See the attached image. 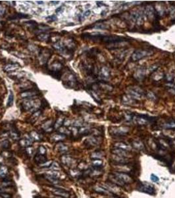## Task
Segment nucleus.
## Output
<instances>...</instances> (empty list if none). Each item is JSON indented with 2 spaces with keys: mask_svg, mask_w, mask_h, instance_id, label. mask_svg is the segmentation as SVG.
<instances>
[{
  "mask_svg": "<svg viewBox=\"0 0 175 198\" xmlns=\"http://www.w3.org/2000/svg\"><path fill=\"white\" fill-rule=\"evenodd\" d=\"M82 38H87L94 42H102L107 44L109 43H116V42H121L126 41L127 38L124 37H121L118 36H107V35H102V34H84L82 35Z\"/></svg>",
  "mask_w": 175,
  "mask_h": 198,
  "instance_id": "f257e3e1",
  "label": "nucleus"
},
{
  "mask_svg": "<svg viewBox=\"0 0 175 198\" xmlns=\"http://www.w3.org/2000/svg\"><path fill=\"white\" fill-rule=\"evenodd\" d=\"M30 137L33 141H41L42 139V136L35 131H32L30 133Z\"/></svg>",
  "mask_w": 175,
  "mask_h": 198,
  "instance_id": "dca6fc26",
  "label": "nucleus"
},
{
  "mask_svg": "<svg viewBox=\"0 0 175 198\" xmlns=\"http://www.w3.org/2000/svg\"><path fill=\"white\" fill-rule=\"evenodd\" d=\"M101 73H102V76L103 77H107L109 76V72L108 71V69L105 67H103L102 69V72H101Z\"/></svg>",
  "mask_w": 175,
  "mask_h": 198,
  "instance_id": "a19ab883",
  "label": "nucleus"
},
{
  "mask_svg": "<svg viewBox=\"0 0 175 198\" xmlns=\"http://www.w3.org/2000/svg\"><path fill=\"white\" fill-rule=\"evenodd\" d=\"M59 132L61 133V134H63V135H70L71 133V131L69 130L68 129H67L66 127H61L60 128H59Z\"/></svg>",
  "mask_w": 175,
  "mask_h": 198,
  "instance_id": "72a5a7b5",
  "label": "nucleus"
},
{
  "mask_svg": "<svg viewBox=\"0 0 175 198\" xmlns=\"http://www.w3.org/2000/svg\"></svg>",
  "mask_w": 175,
  "mask_h": 198,
  "instance_id": "5fc2aeb1",
  "label": "nucleus"
},
{
  "mask_svg": "<svg viewBox=\"0 0 175 198\" xmlns=\"http://www.w3.org/2000/svg\"><path fill=\"white\" fill-rule=\"evenodd\" d=\"M51 55V52L49 49H44V50H40L39 54L40 60L42 63H46L49 60Z\"/></svg>",
  "mask_w": 175,
  "mask_h": 198,
  "instance_id": "6e6552de",
  "label": "nucleus"
},
{
  "mask_svg": "<svg viewBox=\"0 0 175 198\" xmlns=\"http://www.w3.org/2000/svg\"><path fill=\"white\" fill-rule=\"evenodd\" d=\"M0 197L1 198H11V195L9 193H0Z\"/></svg>",
  "mask_w": 175,
  "mask_h": 198,
  "instance_id": "a18cd8bd",
  "label": "nucleus"
},
{
  "mask_svg": "<svg viewBox=\"0 0 175 198\" xmlns=\"http://www.w3.org/2000/svg\"><path fill=\"white\" fill-rule=\"evenodd\" d=\"M11 190H12V189L8 187H0V193H9L11 192Z\"/></svg>",
  "mask_w": 175,
  "mask_h": 198,
  "instance_id": "4c0bfd02",
  "label": "nucleus"
},
{
  "mask_svg": "<svg viewBox=\"0 0 175 198\" xmlns=\"http://www.w3.org/2000/svg\"><path fill=\"white\" fill-rule=\"evenodd\" d=\"M57 19V16H55V15H51V16H47L46 18V20L47 21H49V22H53V21H56Z\"/></svg>",
  "mask_w": 175,
  "mask_h": 198,
  "instance_id": "37998d69",
  "label": "nucleus"
},
{
  "mask_svg": "<svg viewBox=\"0 0 175 198\" xmlns=\"http://www.w3.org/2000/svg\"><path fill=\"white\" fill-rule=\"evenodd\" d=\"M40 112H41L40 111H37L35 113H34L32 115V117L30 118V121L29 123H31V124L34 123L36 121L37 118L39 117V116L40 115Z\"/></svg>",
  "mask_w": 175,
  "mask_h": 198,
  "instance_id": "c756f323",
  "label": "nucleus"
},
{
  "mask_svg": "<svg viewBox=\"0 0 175 198\" xmlns=\"http://www.w3.org/2000/svg\"><path fill=\"white\" fill-rule=\"evenodd\" d=\"M4 8L3 7H0V15H3V13H4Z\"/></svg>",
  "mask_w": 175,
  "mask_h": 198,
  "instance_id": "8fccbe9b",
  "label": "nucleus"
},
{
  "mask_svg": "<svg viewBox=\"0 0 175 198\" xmlns=\"http://www.w3.org/2000/svg\"><path fill=\"white\" fill-rule=\"evenodd\" d=\"M61 161L63 162V164H64L66 166H71L72 165H74V159L71 157L70 156L68 155H63L61 158Z\"/></svg>",
  "mask_w": 175,
  "mask_h": 198,
  "instance_id": "9b49d317",
  "label": "nucleus"
},
{
  "mask_svg": "<svg viewBox=\"0 0 175 198\" xmlns=\"http://www.w3.org/2000/svg\"><path fill=\"white\" fill-rule=\"evenodd\" d=\"M51 3H54L53 5H56V4H58V3H59V1H51Z\"/></svg>",
  "mask_w": 175,
  "mask_h": 198,
  "instance_id": "603ef678",
  "label": "nucleus"
},
{
  "mask_svg": "<svg viewBox=\"0 0 175 198\" xmlns=\"http://www.w3.org/2000/svg\"><path fill=\"white\" fill-rule=\"evenodd\" d=\"M40 91H39L37 87H34V88L27 90V91H25L24 92H22L21 93V96H22V98H26L27 99H30L31 98H33L34 96H38L40 95Z\"/></svg>",
  "mask_w": 175,
  "mask_h": 198,
  "instance_id": "7ed1b4c3",
  "label": "nucleus"
},
{
  "mask_svg": "<svg viewBox=\"0 0 175 198\" xmlns=\"http://www.w3.org/2000/svg\"><path fill=\"white\" fill-rule=\"evenodd\" d=\"M90 11H87L85 12L84 13V16H89L90 15Z\"/></svg>",
  "mask_w": 175,
  "mask_h": 198,
  "instance_id": "09e8293b",
  "label": "nucleus"
},
{
  "mask_svg": "<svg viewBox=\"0 0 175 198\" xmlns=\"http://www.w3.org/2000/svg\"><path fill=\"white\" fill-rule=\"evenodd\" d=\"M56 148L57 151L59 153H66L68 151V147L62 143H58L56 146Z\"/></svg>",
  "mask_w": 175,
  "mask_h": 198,
  "instance_id": "412c9836",
  "label": "nucleus"
},
{
  "mask_svg": "<svg viewBox=\"0 0 175 198\" xmlns=\"http://www.w3.org/2000/svg\"><path fill=\"white\" fill-rule=\"evenodd\" d=\"M49 75H50L51 77L58 80H60L62 76V73L61 71H53V70H49Z\"/></svg>",
  "mask_w": 175,
  "mask_h": 198,
  "instance_id": "aec40b11",
  "label": "nucleus"
},
{
  "mask_svg": "<svg viewBox=\"0 0 175 198\" xmlns=\"http://www.w3.org/2000/svg\"><path fill=\"white\" fill-rule=\"evenodd\" d=\"M80 172L79 170H71V174L72 176L73 177H77L79 175Z\"/></svg>",
  "mask_w": 175,
  "mask_h": 198,
  "instance_id": "c03bdc74",
  "label": "nucleus"
},
{
  "mask_svg": "<svg viewBox=\"0 0 175 198\" xmlns=\"http://www.w3.org/2000/svg\"><path fill=\"white\" fill-rule=\"evenodd\" d=\"M115 147L116 148H120V149H122V150H124V151H130V147L124 143H116Z\"/></svg>",
  "mask_w": 175,
  "mask_h": 198,
  "instance_id": "6ab92c4d",
  "label": "nucleus"
},
{
  "mask_svg": "<svg viewBox=\"0 0 175 198\" xmlns=\"http://www.w3.org/2000/svg\"><path fill=\"white\" fill-rule=\"evenodd\" d=\"M51 191L54 195L57 196V197L64 198H69V197H70V193L68 192V191H67L65 189L54 187V188H52Z\"/></svg>",
  "mask_w": 175,
  "mask_h": 198,
  "instance_id": "39448f33",
  "label": "nucleus"
},
{
  "mask_svg": "<svg viewBox=\"0 0 175 198\" xmlns=\"http://www.w3.org/2000/svg\"><path fill=\"white\" fill-rule=\"evenodd\" d=\"M93 190L97 193H101V194H103V195L108 194V193L109 192V191L107 190V189H106L105 187H103V186H94Z\"/></svg>",
  "mask_w": 175,
  "mask_h": 198,
  "instance_id": "2eb2a0df",
  "label": "nucleus"
},
{
  "mask_svg": "<svg viewBox=\"0 0 175 198\" xmlns=\"http://www.w3.org/2000/svg\"><path fill=\"white\" fill-rule=\"evenodd\" d=\"M65 121V119L63 118H59L57 119V120L56 121V123L54 124V127L55 129H58V128H60L62 126V125L64 123Z\"/></svg>",
  "mask_w": 175,
  "mask_h": 198,
  "instance_id": "7c9ffc66",
  "label": "nucleus"
},
{
  "mask_svg": "<svg viewBox=\"0 0 175 198\" xmlns=\"http://www.w3.org/2000/svg\"><path fill=\"white\" fill-rule=\"evenodd\" d=\"M66 138V135L61 134V133H57V134H55L52 136V140L53 141H56V142H59V141H61L64 140Z\"/></svg>",
  "mask_w": 175,
  "mask_h": 198,
  "instance_id": "4be33fe9",
  "label": "nucleus"
},
{
  "mask_svg": "<svg viewBox=\"0 0 175 198\" xmlns=\"http://www.w3.org/2000/svg\"><path fill=\"white\" fill-rule=\"evenodd\" d=\"M46 153V148L44 146H40L38 148V154L45 155Z\"/></svg>",
  "mask_w": 175,
  "mask_h": 198,
  "instance_id": "58836bf2",
  "label": "nucleus"
},
{
  "mask_svg": "<svg viewBox=\"0 0 175 198\" xmlns=\"http://www.w3.org/2000/svg\"><path fill=\"white\" fill-rule=\"evenodd\" d=\"M26 152H27L28 155H31V154H32V148H30V147H28L26 148Z\"/></svg>",
  "mask_w": 175,
  "mask_h": 198,
  "instance_id": "de8ad7c7",
  "label": "nucleus"
},
{
  "mask_svg": "<svg viewBox=\"0 0 175 198\" xmlns=\"http://www.w3.org/2000/svg\"><path fill=\"white\" fill-rule=\"evenodd\" d=\"M113 154H115V155H117V156H118V157H128V155L129 154V151H124V150H122V149H120V148H114L113 150L112 151Z\"/></svg>",
  "mask_w": 175,
  "mask_h": 198,
  "instance_id": "ddd939ff",
  "label": "nucleus"
},
{
  "mask_svg": "<svg viewBox=\"0 0 175 198\" xmlns=\"http://www.w3.org/2000/svg\"><path fill=\"white\" fill-rule=\"evenodd\" d=\"M10 136L11 138L15 141H18L20 140V135L19 133L18 132L17 130H15V129H12V131L10 133Z\"/></svg>",
  "mask_w": 175,
  "mask_h": 198,
  "instance_id": "5701e85b",
  "label": "nucleus"
},
{
  "mask_svg": "<svg viewBox=\"0 0 175 198\" xmlns=\"http://www.w3.org/2000/svg\"><path fill=\"white\" fill-rule=\"evenodd\" d=\"M33 141H34L31 139L30 136L29 137H26V138H25L22 139H20L19 140V144L22 147H29L30 146H31V145L32 144Z\"/></svg>",
  "mask_w": 175,
  "mask_h": 198,
  "instance_id": "9d476101",
  "label": "nucleus"
},
{
  "mask_svg": "<svg viewBox=\"0 0 175 198\" xmlns=\"http://www.w3.org/2000/svg\"><path fill=\"white\" fill-rule=\"evenodd\" d=\"M93 27L96 28H99V29L104 30V29L107 28V26L105 25V24H103V23H101V24H98V25H96V26H94Z\"/></svg>",
  "mask_w": 175,
  "mask_h": 198,
  "instance_id": "ea45409f",
  "label": "nucleus"
},
{
  "mask_svg": "<svg viewBox=\"0 0 175 198\" xmlns=\"http://www.w3.org/2000/svg\"><path fill=\"white\" fill-rule=\"evenodd\" d=\"M86 143H87L88 145L96 146L99 143V141L98 139L96 138H92L87 139Z\"/></svg>",
  "mask_w": 175,
  "mask_h": 198,
  "instance_id": "393cba45",
  "label": "nucleus"
},
{
  "mask_svg": "<svg viewBox=\"0 0 175 198\" xmlns=\"http://www.w3.org/2000/svg\"><path fill=\"white\" fill-rule=\"evenodd\" d=\"M49 168H51V170H55V171H59L61 170L60 165H59V163L55 161H53L52 162V164L51 166H49Z\"/></svg>",
  "mask_w": 175,
  "mask_h": 198,
  "instance_id": "cd10ccee",
  "label": "nucleus"
},
{
  "mask_svg": "<svg viewBox=\"0 0 175 198\" xmlns=\"http://www.w3.org/2000/svg\"><path fill=\"white\" fill-rule=\"evenodd\" d=\"M7 172H8V169L5 166H1L0 167V177L1 178L5 177L7 175Z\"/></svg>",
  "mask_w": 175,
  "mask_h": 198,
  "instance_id": "c85d7f7f",
  "label": "nucleus"
},
{
  "mask_svg": "<svg viewBox=\"0 0 175 198\" xmlns=\"http://www.w3.org/2000/svg\"><path fill=\"white\" fill-rule=\"evenodd\" d=\"M13 100H14V95L12 91H10V94H9V96L8 98V100H7V107H10L13 104Z\"/></svg>",
  "mask_w": 175,
  "mask_h": 198,
  "instance_id": "2f4dec72",
  "label": "nucleus"
},
{
  "mask_svg": "<svg viewBox=\"0 0 175 198\" xmlns=\"http://www.w3.org/2000/svg\"><path fill=\"white\" fill-rule=\"evenodd\" d=\"M103 162L100 159H93L92 160V165L95 168H101L102 166Z\"/></svg>",
  "mask_w": 175,
  "mask_h": 198,
  "instance_id": "473e14b6",
  "label": "nucleus"
},
{
  "mask_svg": "<svg viewBox=\"0 0 175 198\" xmlns=\"http://www.w3.org/2000/svg\"><path fill=\"white\" fill-rule=\"evenodd\" d=\"M45 177H46V178L49 182L52 183L53 184H58L59 183V180L57 178H55L54 177L48 176V175H46V174L45 175Z\"/></svg>",
  "mask_w": 175,
  "mask_h": 198,
  "instance_id": "a878e982",
  "label": "nucleus"
},
{
  "mask_svg": "<svg viewBox=\"0 0 175 198\" xmlns=\"http://www.w3.org/2000/svg\"><path fill=\"white\" fill-rule=\"evenodd\" d=\"M151 53L149 52V51L148 50H137L134 52V54L132 55V59L134 61H138L145 58L146 56L149 55Z\"/></svg>",
  "mask_w": 175,
  "mask_h": 198,
  "instance_id": "20e7f679",
  "label": "nucleus"
},
{
  "mask_svg": "<svg viewBox=\"0 0 175 198\" xmlns=\"http://www.w3.org/2000/svg\"><path fill=\"white\" fill-rule=\"evenodd\" d=\"M109 181L113 184L115 185V186H120V187H123L125 184L123 182L121 181L120 179L118 178L117 176H115L114 174H112L111 175H110L109 176Z\"/></svg>",
  "mask_w": 175,
  "mask_h": 198,
  "instance_id": "1a4fd4ad",
  "label": "nucleus"
},
{
  "mask_svg": "<svg viewBox=\"0 0 175 198\" xmlns=\"http://www.w3.org/2000/svg\"><path fill=\"white\" fill-rule=\"evenodd\" d=\"M115 176H117L121 181H123L124 184L126 183H132L133 181V179L130 176H129L126 172H115L113 173Z\"/></svg>",
  "mask_w": 175,
  "mask_h": 198,
  "instance_id": "423d86ee",
  "label": "nucleus"
},
{
  "mask_svg": "<svg viewBox=\"0 0 175 198\" xmlns=\"http://www.w3.org/2000/svg\"><path fill=\"white\" fill-rule=\"evenodd\" d=\"M37 38H38L39 40H42V41H46L48 42L47 40H50V35L48 34L41 33V34H38Z\"/></svg>",
  "mask_w": 175,
  "mask_h": 198,
  "instance_id": "b1692460",
  "label": "nucleus"
},
{
  "mask_svg": "<svg viewBox=\"0 0 175 198\" xmlns=\"http://www.w3.org/2000/svg\"><path fill=\"white\" fill-rule=\"evenodd\" d=\"M53 121L52 120H48L46 121L44 124L42 125V129L46 132H50L53 130Z\"/></svg>",
  "mask_w": 175,
  "mask_h": 198,
  "instance_id": "4468645a",
  "label": "nucleus"
},
{
  "mask_svg": "<svg viewBox=\"0 0 175 198\" xmlns=\"http://www.w3.org/2000/svg\"><path fill=\"white\" fill-rule=\"evenodd\" d=\"M46 175H48V176H52V177H54L55 178L59 179V176H60V174H59V171H55V170H50V171H47L46 173Z\"/></svg>",
  "mask_w": 175,
  "mask_h": 198,
  "instance_id": "bb28decb",
  "label": "nucleus"
},
{
  "mask_svg": "<svg viewBox=\"0 0 175 198\" xmlns=\"http://www.w3.org/2000/svg\"><path fill=\"white\" fill-rule=\"evenodd\" d=\"M151 180L153 182H158L159 181V178L157 176H156L154 174H151Z\"/></svg>",
  "mask_w": 175,
  "mask_h": 198,
  "instance_id": "49530a36",
  "label": "nucleus"
},
{
  "mask_svg": "<svg viewBox=\"0 0 175 198\" xmlns=\"http://www.w3.org/2000/svg\"><path fill=\"white\" fill-rule=\"evenodd\" d=\"M20 67H21V66L19 63H11V64L7 65L4 67V71H5L6 72H13L16 69H19Z\"/></svg>",
  "mask_w": 175,
  "mask_h": 198,
  "instance_id": "f8f14e48",
  "label": "nucleus"
},
{
  "mask_svg": "<svg viewBox=\"0 0 175 198\" xmlns=\"http://www.w3.org/2000/svg\"><path fill=\"white\" fill-rule=\"evenodd\" d=\"M39 4H41V3H43V1H38Z\"/></svg>",
  "mask_w": 175,
  "mask_h": 198,
  "instance_id": "864d4df0",
  "label": "nucleus"
},
{
  "mask_svg": "<svg viewBox=\"0 0 175 198\" xmlns=\"http://www.w3.org/2000/svg\"><path fill=\"white\" fill-rule=\"evenodd\" d=\"M138 190L140 192H145L146 193H149V194H151V195H153V193H155L154 187L151 185L148 184L146 183L140 184L139 186H138Z\"/></svg>",
  "mask_w": 175,
  "mask_h": 198,
  "instance_id": "0eeeda50",
  "label": "nucleus"
},
{
  "mask_svg": "<svg viewBox=\"0 0 175 198\" xmlns=\"http://www.w3.org/2000/svg\"><path fill=\"white\" fill-rule=\"evenodd\" d=\"M52 162H53V161H51V160H48V161H46V162H44L42 164H40V166L41 167V168H47V167L49 168V166H51Z\"/></svg>",
  "mask_w": 175,
  "mask_h": 198,
  "instance_id": "e433bc0d",
  "label": "nucleus"
},
{
  "mask_svg": "<svg viewBox=\"0 0 175 198\" xmlns=\"http://www.w3.org/2000/svg\"><path fill=\"white\" fill-rule=\"evenodd\" d=\"M41 106L38 103V101L34 99H29L25 102H22L21 110L22 111H32V112H37L39 108Z\"/></svg>",
  "mask_w": 175,
  "mask_h": 198,
  "instance_id": "f03ea898",
  "label": "nucleus"
},
{
  "mask_svg": "<svg viewBox=\"0 0 175 198\" xmlns=\"http://www.w3.org/2000/svg\"><path fill=\"white\" fill-rule=\"evenodd\" d=\"M133 145L135 148H136L137 149H142L144 147V146L140 142H134L133 143Z\"/></svg>",
  "mask_w": 175,
  "mask_h": 198,
  "instance_id": "79ce46f5",
  "label": "nucleus"
},
{
  "mask_svg": "<svg viewBox=\"0 0 175 198\" xmlns=\"http://www.w3.org/2000/svg\"><path fill=\"white\" fill-rule=\"evenodd\" d=\"M28 15H25L23 13H16L15 14L13 15H11L9 17V20H16V19H24V18H26L28 17Z\"/></svg>",
  "mask_w": 175,
  "mask_h": 198,
  "instance_id": "f3484780",
  "label": "nucleus"
},
{
  "mask_svg": "<svg viewBox=\"0 0 175 198\" xmlns=\"http://www.w3.org/2000/svg\"><path fill=\"white\" fill-rule=\"evenodd\" d=\"M1 146L2 148H4V149H7V148H9V147H10V143H9V141L4 140L3 141L1 142Z\"/></svg>",
  "mask_w": 175,
  "mask_h": 198,
  "instance_id": "c9c22d12",
  "label": "nucleus"
},
{
  "mask_svg": "<svg viewBox=\"0 0 175 198\" xmlns=\"http://www.w3.org/2000/svg\"><path fill=\"white\" fill-rule=\"evenodd\" d=\"M103 157L102 152H95L91 154V158L93 159H99Z\"/></svg>",
  "mask_w": 175,
  "mask_h": 198,
  "instance_id": "f704fd0d",
  "label": "nucleus"
},
{
  "mask_svg": "<svg viewBox=\"0 0 175 198\" xmlns=\"http://www.w3.org/2000/svg\"><path fill=\"white\" fill-rule=\"evenodd\" d=\"M61 10H62V7H59V8L56 9V13H59Z\"/></svg>",
  "mask_w": 175,
  "mask_h": 198,
  "instance_id": "3c124183",
  "label": "nucleus"
},
{
  "mask_svg": "<svg viewBox=\"0 0 175 198\" xmlns=\"http://www.w3.org/2000/svg\"><path fill=\"white\" fill-rule=\"evenodd\" d=\"M34 160H35V161H36L37 163H38V164L40 165V164H42V163H44V162H46L47 158L45 155L38 154L37 155L35 156V157H34Z\"/></svg>",
  "mask_w": 175,
  "mask_h": 198,
  "instance_id": "a211bd4d",
  "label": "nucleus"
}]
</instances>
